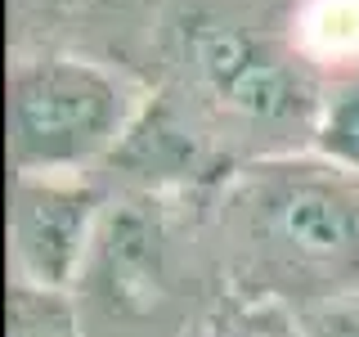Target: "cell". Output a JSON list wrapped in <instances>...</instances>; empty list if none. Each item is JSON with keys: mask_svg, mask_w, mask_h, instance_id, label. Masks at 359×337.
<instances>
[{"mask_svg": "<svg viewBox=\"0 0 359 337\" xmlns=\"http://www.w3.org/2000/svg\"><path fill=\"white\" fill-rule=\"evenodd\" d=\"M171 81L233 166L310 153L323 72L292 32V0H171L162 9Z\"/></svg>", "mask_w": 359, "mask_h": 337, "instance_id": "1", "label": "cell"}, {"mask_svg": "<svg viewBox=\"0 0 359 337\" xmlns=\"http://www.w3.org/2000/svg\"><path fill=\"white\" fill-rule=\"evenodd\" d=\"M207 211L233 297L297 315L359 297V176L319 153L261 157L211 189Z\"/></svg>", "mask_w": 359, "mask_h": 337, "instance_id": "2", "label": "cell"}, {"mask_svg": "<svg viewBox=\"0 0 359 337\" xmlns=\"http://www.w3.org/2000/svg\"><path fill=\"white\" fill-rule=\"evenodd\" d=\"M211 194H112L90 261L67 292L81 337H194L229 297L211 239Z\"/></svg>", "mask_w": 359, "mask_h": 337, "instance_id": "3", "label": "cell"}, {"mask_svg": "<svg viewBox=\"0 0 359 337\" xmlns=\"http://www.w3.org/2000/svg\"><path fill=\"white\" fill-rule=\"evenodd\" d=\"M130 67L81 50H18L5 77V144L14 176H99L149 104Z\"/></svg>", "mask_w": 359, "mask_h": 337, "instance_id": "4", "label": "cell"}, {"mask_svg": "<svg viewBox=\"0 0 359 337\" xmlns=\"http://www.w3.org/2000/svg\"><path fill=\"white\" fill-rule=\"evenodd\" d=\"M112 194L99 176H14L9 185V284L72 292L99 239Z\"/></svg>", "mask_w": 359, "mask_h": 337, "instance_id": "5", "label": "cell"}, {"mask_svg": "<svg viewBox=\"0 0 359 337\" xmlns=\"http://www.w3.org/2000/svg\"><path fill=\"white\" fill-rule=\"evenodd\" d=\"M292 32L323 77L359 63V0H292Z\"/></svg>", "mask_w": 359, "mask_h": 337, "instance_id": "6", "label": "cell"}, {"mask_svg": "<svg viewBox=\"0 0 359 337\" xmlns=\"http://www.w3.org/2000/svg\"><path fill=\"white\" fill-rule=\"evenodd\" d=\"M310 153H319L323 162L359 176V63L323 77Z\"/></svg>", "mask_w": 359, "mask_h": 337, "instance_id": "7", "label": "cell"}, {"mask_svg": "<svg viewBox=\"0 0 359 337\" xmlns=\"http://www.w3.org/2000/svg\"><path fill=\"white\" fill-rule=\"evenodd\" d=\"M194 337H306V324H301V315L287 310V306L233 297L229 292Z\"/></svg>", "mask_w": 359, "mask_h": 337, "instance_id": "8", "label": "cell"}, {"mask_svg": "<svg viewBox=\"0 0 359 337\" xmlns=\"http://www.w3.org/2000/svg\"><path fill=\"white\" fill-rule=\"evenodd\" d=\"M9 337H81L72 297L9 284Z\"/></svg>", "mask_w": 359, "mask_h": 337, "instance_id": "9", "label": "cell"}, {"mask_svg": "<svg viewBox=\"0 0 359 337\" xmlns=\"http://www.w3.org/2000/svg\"><path fill=\"white\" fill-rule=\"evenodd\" d=\"M301 324H306V337H359V297H341L319 310H306Z\"/></svg>", "mask_w": 359, "mask_h": 337, "instance_id": "10", "label": "cell"}]
</instances>
